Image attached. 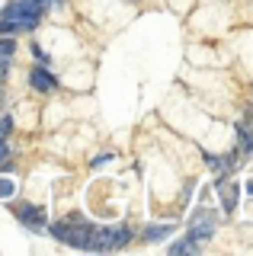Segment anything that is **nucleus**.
Returning a JSON list of instances; mask_svg holds the SVG:
<instances>
[{
    "mask_svg": "<svg viewBox=\"0 0 253 256\" xmlns=\"http://www.w3.org/2000/svg\"><path fill=\"white\" fill-rule=\"evenodd\" d=\"M109 234H112V250H118V246H128L132 228L128 224H116V228H109Z\"/></svg>",
    "mask_w": 253,
    "mask_h": 256,
    "instance_id": "9",
    "label": "nucleus"
},
{
    "mask_svg": "<svg viewBox=\"0 0 253 256\" xmlns=\"http://www.w3.org/2000/svg\"><path fill=\"white\" fill-rule=\"evenodd\" d=\"M10 132H13V118L0 116V138H10Z\"/></svg>",
    "mask_w": 253,
    "mask_h": 256,
    "instance_id": "12",
    "label": "nucleus"
},
{
    "mask_svg": "<svg viewBox=\"0 0 253 256\" xmlns=\"http://www.w3.org/2000/svg\"><path fill=\"white\" fill-rule=\"evenodd\" d=\"M6 68H10V61H0V84H4V77H6Z\"/></svg>",
    "mask_w": 253,
    "mask_h": 256,
    "instance_id": "17",
    "label": "nucleus"
},
{
    "mask_svg": "<svg viewBox=\"0 0 253 256\" xmlns=\"http://www.w3.org/2000/svg\"><path fill=\"white\" fill-rule=\"evenodd\" d=\"M247 189H250V192H253V180H250V186H247Z\"/></svg>",
    "mask_w": 253,
    "mask_h": 256,
    "instance_id": "18",
    "label": "nucleus"
},
{
    "mask_svg": "<svg viewBox=\"0 0 253 256\" xmlns=\"http://www.w3.org/2000/svg\"><path fill=\"white\" fill-rule=\"evenodd\" d=\"M215 228H218V218H215V212H212V208H199V212H196V218H192V224H189V240H192V244H205V240H212L215 237Z\"/></svg>",
    "mask_w": 253,
    "mask_h": 256,
    "instance_id": "1",
    "label": "nucleus"
},
{
    "mask_svg": "<svg viewBox=\"0 0 253 256\" xmlns=\"http://www.w3.org/2000/svg\"><path fill=\"white\" fill-rule=\"evenodd\" d=\"M253 125L247 128V125H237V141H240V144H237V154H253Z\"/></svg>",
    "mask_w": 253,
    "mask_h": 256,
    "instance_id": "8",
    "label": "nucleus"
},
{
    "mask_svg": "<svg viewBox=\"0 0 253 256\" xmlns=\"http://www.w3.org/2000/svg\"><path fill=\"white\" fill-rule=\"evenodd\" d=\"M202 246L199 244H192L189 237H183V240H176V244H170V253H199Z\"/></svg>",
    "mask_w": 253,
    "mask_h": 256,
    "instance_id": "10",
    "label": "nucleus"
},
{
    "mask_svg": "<svg viewBox=\"0 0 253 256\" xmlns=\"http://www.w3.org/2000/svg\"><path fill=\"white\" fill-rule=\"evenodd\" d=\"M86 250H112V234L109 228H93L90 230V240H86Z\"/></svg>",
    "mask_w": 253,
    "mask_h": 256,
    "instance_id": "5",
    "label": "nucleus"
},
{
    "mask_svg": "<svg viewBox=\"0 0 253 256\" xmlns=\"http://www.w3.org/2000/svg\"><path fill=\"white\" fill-rule=\"evenodd\" d=\"M32 54H36V61H38V64H48V54H45L38 45H32Z\"/></svg>",
    "mask_w": 253,
    "mask_h": 256,
    "instance_id": "14",
    "label": "nucleus"
},
{
    "mask_svg": "<svg viewBox=\"0 0 253 256\" xmlns=\"http://www.w3.org/2000/svg\"><path fill=\"white\" fill-rule=\"evenodd\" d=\"M4 16H6V20H13V22H16V29H20V32H32V29L38 26V16L16 10V4H13V6H6V10H4Z\"/></svg>",
    "mask_w": 253,
    "mask_h": 256,
    "instance_id": "3",
    "label": "nucleus"
},
{
    "mask_svg": "<svg viewBox=\"0 0 253 256\" xmlns=\"http://www.w3.org/2000/svg\"><path fill=\"white\" fill-rule=\"evenodd\" d=\"M218 192H221V208H224V214H231L234 208H237V182H221L218 186Z\"/></svg>",
    "mask_w": 253,
    "mask_h": 256,
    "instance_id": "6",
    "label": "nucleus"
},
{
    "mask_svg": "<svg viewBox=\"0 0 253 256\" xmlns=\"http://www.w3.org/2000/svg\"><path fill=\"white\" fill-rule=\"evenodd\" d=\"M13 192H16V189H13V182H10V180H4V176H0V198H10Z\"/></svg>",
    "mask_w": 253,
    "mask_h": 256,
    "instance_id": "13",
    "label": "nucleus"
},
{
    "mask_svg": "<svg viewBox=\"0 0 253 256\" xmlns=\"http://www.w3.org/2000/svg\"><path fill=\"white\" fill-rule=\"evenodd\" d=\"M13 212H16V218H20L22 224H29V228H36V230L45 228V208H38V205H32V202H20Z\"/></svg>",
    "mask_w": 253,
    "mask_h": 256,
    "instance_id": "2",
    "label": "nucleus"
},
{
    "mask_svg": "<svg viewBox=\"0 0 253 256\" xmlns=\"http://www.w3.org/2000/svg\"><path fill=\"white\" fill-rule=\"evenodd\" d=\"M29 80H32V86H36V90H45V93L58 86V80H54V74H52L48 68H42V64H36V68L29 70Z\"/></svg>",
    "mask_w": 253,
    "mask_h": 256,
    "instance_id": "4",
    "label": "nucleus"
},
{
    "mask_svg": "<svg viewBox=\"0 0 253 256\" xmlns=\"http://www.w3.org/2000/svg\"><path fill=\"white\" fill-rule=\"evenodd\" d=\"M167 234H173V224H148L141 237H144L148 244H160V240L167 237Z\"/></svg>",
    "mask_w": 253,
    "mask_h": 256,
    "instance_id": "7",
    "label": "nucleus"
},
{
    "mask_svg": "<svg viewBox=\"0 0 253 256\" xmlns=\"http://www.w3.org/2000/svg\"><path fill=\"white\" fill-rule=\"evenodd\" d=\"M109 157H112V154H100V157H93V170H96V166H102Z\"/></svg>",
    "mask_w": 253,
    "mask_h": 256,
    "instance_id": "16",
    "label": "nucleus"
},
{
    "mask_svg": "<svg viewBox=\"0 0 253 256\" xmlns=\"http://www.w3.org/2000/svg\"><path fill=\"white\" fill-rule=\"evenodd\" d=\"M13 52H16V45H13V38H0V61H10Z\"/></svg>",
    "mask_w": 253,
    "mask_h": 256,
    "instance_id": "11",
    "label": "nucleus"
},
{
    "mask_svg": "<svg viewBox=\"0 0 253 256\" xmlns=\"http://www.w3.org/2000/svg\"><path fill=\"white\" fill-rule=\"evenodd\" d=\"M10 157V144H6V138H0V164Z\"/></svg>",
    "mask_w": 253,
    "mask_h": 256,
    "instance_id": "15",
    "label": "nucleus"
}]
</instances>
